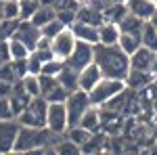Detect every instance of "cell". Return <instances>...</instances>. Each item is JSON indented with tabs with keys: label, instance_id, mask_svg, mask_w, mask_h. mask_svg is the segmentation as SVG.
Segmentation results:
<instances>
[{
	"label": "cell",
	"instance_id": "cell-1",
	"mask_svg": "<svg viewBox=\"0 0 157 155\" xmlns=\"http://www.w3.org/2000/svg\"><path fill=\"white\" fill-rule=\"evenodd\" d=\"M94 63L101 67L103 78L126 80L130 72V55H126L117 44H94Z\"/></svg>",
	"mask_w": 157,
	"mask_h": 155
},
{
	"label": "cell",
	"instance_id": "cell-2",
	"mask_svg": "<svg viewBox=\"0 0 157 155\" xmlns=\"http://www.w3.org/2000/svg\"><path fill=\"white\" fill-rule=\"evenodd\" d=\"M57 134L48 128H34V126H21L17 132V141L13 147V153H40L50 149V143Z\"/></svg>",
	"mask_w": 157,
	"mask_h": 155
},
{
	"label": "cell",
	"instance_id": "cell-3",
	"mask_svg": "<svg viewBox=\"0 0 157 155\" xmlns=\"http://www.w3.org/2000/svg\"><path fill=\"white\" fill-rule=\"evenodd\" d=\"M46 111H48V101L44 96H32L27 107L17 115V122L21 126L46 128Z\"/></svg>",
	"mask_w": 157,
	"mask_h": 155
},
{
	"label": "cell",
	"instance_id": "cell-4",
	"mask_svg": "<svg viewBox=\"0 0 157 155\" xmlns=\"http://www.w3.org/2000/svg\"><path fill=\"white\" fill-rule=\"evenodd\" d=\"M128 86H126V82L124 80H113V78H103L101 82L88 92V96H90V103L92 105H97V107H101V105H105L109 99H113L115 95H120V92H124Z\"/></svg>",
	"mask_w": 157,
	"mask_h": 155
},
{
	"label": "cell",
	"instance_id": "cell-5",
	"mask_svg": "<svg viewBox=\"0 0 157 155\" xmlns=\"http://www.w3.org/2000/svg\"><path fill=\"white\" fill-rule=\"evenodd\" d=\"M92 103H90V96L86 90L82 88H78V90H73L67 95L65 99V107H67V118H69V126H75L80 118L84 115V111L90 107Z\"/></svg>",
	"mask_w": 157,
	"mask_h": 155
},
{
	"label": "cell",
	"instance_id": "cell-6",
	"mask_svg": "<svg viewBox=\"0 0 157 155\" xmlns=\"http://www.w3.org/2000/svg\"><path fill=\"white\" fill-rule=\"evenodd\" d=\"M90 63H94V44H88V42L78 40L73 50H71V55L65 59V65H69L75 72H82L86 65H90Z\"/></svg>",
	"mask_w": 157,
	"mask_h": 155
},
{
	"label": "cell",
	"instance_id": "cell-7",
	"mask_svg": "<svg viewBox=\"0 0 157 155\" xmlns=\"http://www.w3.org/2000/svg\"><path fill=\"white\" fill-rule=\"evenodd\" d=\"M46 128L52 134H65L69 128V118H67V107L65 103H48L46 111Z\"/></svg>",
	"mask_w": 157,
	"mask_h": 155
},
{
	"label": "cell",
	"instance_id": "cell-8",
	"mask_svg": "<svg viewBox=\"0 0 157 155\" xmlns=\"http://www.w3.org/2000/svg\"><path fill=\"white\" fill-rule=\"evenodd\" d=\"M67 90L59 84L55 76H42L40 73V96H44L48 103H65Z\"/></svg>",
	"mask_w": 157,
	"mask_h": 155
},
{
	"label": "cell",
	"instance_id": "cell-9",
	"mask_svg": "<svg viewBox=\"0 0 157 155\" xmlns=\"http://www.w3.org/2000/svg\"><path fill=\"white\" fill-rule=\"evenodd\" d=\"M75 42H78V38L73 36L71 27H65V29H61L59 34L50 40V48H52V52H55V57H57V59L65 61L69 55H71Z\"/></svg>",
	"mask_w": 157,
	"mask_h": 155
},
{
	"label": "cell",
	"instance_id": "cell-10",
	"mask_svg": "<svg viewBox=\"0 0 157 155\" xmlns=\"http://www.w3.org/2000/svg\"><path fill=\"white\" fill-rule=\"evenodd\" d=\"M19 128H21V124L17 122V118L0 119V153H13Z\"/></svg>",
	"mask_w": 157,
	"mask_h": 155
},
{
	"label": "cell",
	"instance_id": "cell-11",
	"mask_svg": "<svg viewBox=\"0 0 157 155\" xmlns=\"http://www.w3.org/2000/svg\"><path fill=\"white\" fill-rule=\"evenodd\" d=\"M13 38L21 40L29 50H34V48L38 46V40L42 38V32H40V27L34 25L32 21H21V19H19V25H17V29H15Z\"/></svg>",
	"mask_w": 157,
	"mask_h": 155
},
{
	"label": "cell",
	"instance_id": "cell-12",
	"mask_svg": "<svg viewBox=\"0 0 157 155\" xmlns=\"http://www.w3.org/2000/svg\"><path fill=\"white\" fill-rule=\"evenodd\" d=\"M101 80H103V72H101V67H98L97 63H90V65H86L82 72H78V84L86 92H90Z\"/></svg>",
	"mask_w": 157,
	"mask_h": 155
},
{
	"label": "cell",
	"instance_id": "cell-13",
	"mask_svg": "<svg viewBox=\"0 0 157 155\" xmlns=\"http://www.w3.org/2000/svg\"><path fill=\"white\" fill-rule=\"evenodd\" d=\"M124 4H126L128 13H132V15L145 19V21H149L157 11V6L153 4V0H124Z\"/></svg>",
	"mask_w": 157,
	"mask_h": 155
},
{
	"label": "cell",
	"instance_id": "cell-14",
	"mask_svg": "<svg viewBox=\"0 0 157 155\" xmlns=\"http://www.w3.org/2000/svg\"><path fill=\"white\" fill-rule=\"evenodd\" d=\"M73 36L82 42H88V44H98V25L92 23H84V21H73L71 25Z\"/></svg>",
	"mask_w": 157,
	"mask_h": 155
},
{
	"label": "cell",
	"instance_id": "cell-15",
	"mask_svg": "<svg viewBox=\"0 0 157 155\" xmlns=\"http://www.w3.org/2000/svg\"><path fill=\"white\" fill-rule=\"evenodd\" d=\"M155 78L151 76V72H143V69H132L130 67V72L126 76V86H128V90H143V88H149V84L153 82Z\"/></svg>",
	"mask_w": 157,
	"mask_h": 155
},
{
	"label": "cell",
	"instance_id": "cell-16",
	"mask_svg": "<svg viewBox=\"0 0 157 155\" xmlns=\"http://www.w3.org/2000/svg\"><path fill=\"white\" fill-rule=\"evenodd\" d=\"M157 50H151V48L147 46H140L134 50L132 55H130V67L132 69H143V72H149V67H151V61L155 57Z\"/></svg>",
	"mask_w": 157,
	"mask_h": 155
},
{
	"label": "cell",
	"instance_id": "cell-17",
	"mask_svg": "<svg viewBox=\"0 0 157 155\" xmlns=\"http://www.w3.org/2000/svg\"><path fill=\"white\" fill-rule=\"evenodd\" d=\"M121 36V29L117 23L113 21H103L98 25V44H107V46H113L117 44V40Z\"/></svg>",
	"mask_w": 157,
	"mask_h": 155
},
{
	"label": "cell",
	"instance_id": "cell-18",
	"mask_svg": "<svg viewBox=\"0 0 157 155\" xmlns=\"http://www.w3.org/2000/svg\"><path fill=\"white\" fill-rule=\"evenodd\" d=\"M82 128H86V130L90 132H98L101 128H103V119H101V109L97 107V105H90V107L84 111V115L80 118V122H78Z\"/></svg>",
	"mask_w": 157,
	"mask_h": 155
},
{
	"label": "cell",
	"instance_id": "cell-19",
	"mask_svg": "<svg viewBox=\"0 0 157 155\" xmlns=\"http://www.w3.org/2000/svg\"><path fill=\"white\" fill-rule=\"evenodd\" d=\"M117 25H120L121 34H134V36H140L143 25H145V19L136 17V15H132V13H126L124 19H121Z\"/></svg>",
	"mask_w": 157,
	"mask_h": 155
},
{
	"label": "cell",
	"instance_id": "cell-20",
	"mask_svg": "<svg viewBox=\"0 0 157 155\" xmlns=\"http://www.w3.org/2000/svg\"><path fill=\"white\" fill-rule=\"evenodd\" d=\"M57 80H59V84L67 90V92H73V90H78V88H80V84H78V72L71 69L69 65H65V67L59 72Z\"/></svg>",
	"mask_w": 157,
	"mask_h": 155
},
{
	"label": "cell",
	"instance_id": "cell-21",
	"mask_svg": "<svg viewBox=\"0 0 157 155\" xmlns=\"http://www.w3.org/2000/svg\"><path fill=\"white\" fill-rule=\"evenodd\" d=\"M128 13L124 2H113V4H105L103 6V21H113V23H120L124 19V15Z\"/></svg>",
	"mask_w": 157,
	"mask_h": 155
},
{
	"label": "cell",
	"instance_id": "cell-22",
	"mask_svg": "<svg viewBox=\"0 0 157 155\" xmlns=\"http://www.w3.org/2000/svg\"><path fill=\"white\" fill-rule=\"evenodd\" d=\"M50 151L61 153V155H78V153H82V149L73 143V141H69L67 136L63 138V134L57 136V143H55V145H50Z\"/></svg>",
	"mask_w": 157,
	"mask_h": 155
},
{
	"label": "cell",
	"instance_id": "cell-23",
	"mask_svg": "<svg viewBox=\"0 0 157 155\" xmlns=\"http://www.w3.org/2000/svg\"><path fill=\"white\" fill-rule=\"evenodd\" d=\"M92 134H94V132H90V130H86V128H82L80 124L69 126V128H67V132H65V136H67L69 141H73V143L78 145L80 149H82V145L88 143V138H90Z\"/></svg>",
	"mask_w": 157,
	"mask_h": 155
},
{
	"label": "cell",
	"instance_id": "cell-24",
	"mask_svg": "<svg viewBox=\"0 0 157 155\" xmlns=\"http://www.w3.org/2000/svg\"><path fill=\"white\" fill-rule=\"evenodd\" d=\"M107 141H109V136L101 134V132H94L88 138V143L82 145V153H98V151L107 149Z\"/></svg>",
	"mask_w": 157,
	"mask_h": 155
},
{
	"label": "cell",
	"instance_id": "cell-25",
	"mask_svg": "<svg viewBox=\"0 0 157 155\" xmlns=\"http://www.w3.org/2000/svg\"><path fill=\"white\" fill-rule=\"evenodd\" d=\"M55 17H57V9L40 4V6H38V11L34 13V17H32L29 21H32L34 25H38V27H42V25H46L50 19H55Z\"/></svg>",
	"mask_w": 157,
	"mask_h": 155
},
{
	"label": "cell",
	"instance_id": "cell-26",
	"mask_svg": "<svg viewBox=\"0 0 157 155\" xmlns=\"http://www.w3.org/2000/svg\"><path fill=\"white\" fill-rule=\"evenodd\" d=\"M140 42H143V46L151 48V50H157V29L151 21H145V25H143Z\"/></svg>",
	"mask_w": 157,
	"mask_h": 155
},
{
	"label": "cell",
	"instance_id": "cell-27",
	"mask_svg": "<svg viewBox=\"0 0 157 155\" xmlns=\"http://www.w3.org/2000/svg\"><path fill=\"white\" fill-rule=\"evenodd\" d=\"M29 52H32V50L25 46L21 40H17V38H9V55H11V61L27 59Z\"/></svg>",
	"mask_w": 157,
	"mask_h": 155
},
{
	"label": "cell",
	"instance_id": "cell-28",
	"mask_svg": "<svg viewBox=\"0 0 157 155\" xmlns=\"http://www.w3.org/2000/svg\"><path fill=\"white\" fill-rule=\"evenodd\" d=\"M140 44H143V42H140V36H134V34H121L120 40H117V46H120L126 55H132Z\"/></svg>",
	"mask_w": 157,
	"mask_h": 155
},
{
	"label": "cell",
	"instance_id": "cell-29",
	"mask_svg": "<svg viewBox=\"0 0 157 155\" xmlns=\"http://www.w3.org/2000/svg\"><path fill=\"white\" fill-rule=\"evenodd\" d=\"M21 84H23V90L29 96H40V76L25 73L23 78H21Z\"/></svg>",
	"mask_w": 157,
	"mask_h": 155
},
{
	"label": "cell",
	"instance_id": "cell-30",
	"mask_svg": "<svg viewBox=\"0 0 157 155\" xmlns=\"http://www.w3.org/2000/svg\"><path fill=\"white\" fill-rule=\"evenodd\" d=\"M38 6H40L38 0H19V19L29 21L34 17V13L38 11Z\"/></svg>",
	"mask_w": 157,
	"mask_h": 155
},
{
	"label": "cell",
	"instance_id": "cell-31",
	"mask_svg": "<svg viewBox=\"0 0 157 155\" xmlns=\"http://www.w3.org/2000/svg\"><path fill=\"white\" fill-rule=\"evenodd\" d=\"M65 27H67V25L63 23L61 19H57V17H55V19H50V21H48L46 25H42V27H40V32H42V36H44V38L52 40V38L57 36L61 29H65Z\"/></svg>",
	"mask_w": 157,
	"mask_h": 155
},
{
	"label": "cell",
	"instance_id": "cell-32",
	"mask_svg": "<svg viewBox=\"0 0 157 155\" xmlns=\"http://www.w3.org/2000/svg\"><path fill=\"white\" fill-rule=\"evenodd\" d=\"M0 17L2 19H19V0H2Z\"/></svg>",
	"mask_w": 157,
	"mask_h": 155
},
{
	"label": "cell",
	"instance_id": "cell-33",
	"mask_svg": "<svg viewBox=\"0 0 157 155\" xmlns=\"http://www.w3.org/2000/svg\"><path fill=\"white\" fill-rule=\"evenodd\" d=\"M63 67H65V61L63 59H57V57H55V59H50V61H46V63H44V65H42V76H55V78H57V76H59V72L61 69H63Z\"/></svg>",
	"mask_w": 157,
	"mask_h": 155
},
{
	"label": "cell",
	"instance_id": "cell-34",
	"mask_svg": "<svg viewBox=\"0 0 157 155\" xmlns=\"http://www.w3.org/2000/svg\"><path fill=\"white\" fill-rule=\"evenodd\" d=\"M0 80H4V82H17V80H19L13 61H4V63L0 65Z\"/></svg>",
	"mask_w": 157,
	"mask_h": 155
},
{
	"label": "cell",
	"instance_id": "cell-35",
	"mask_svg": "<svg viewBox=\"0 0 157 155\" xmlns=\"http://www.w3.org/2000/svg\"><path fill=\"white\" fill-rule=\"evenodd\" d=\"M75 15H78V11H73V9H65V6H59V9H57V19H61L67 27H71V25H73Z\"/></svg>",
	"mask_w": 157,
	"mask_h": 155
},
{
	"label": "cell",
	"instance_id": "cell-36",
	"mask_svg": "<svg viewBox=\"0 0 157 155\" xmlns=\"http://www.w3.org/2000/svg\"><path fill=\"white\" fill-rule=\"evenodd\" d=\"M27 72L29 73H36V76H40V72H42V61L36 57V52L32 50L29 52V57H27Z\"/></svg>",
	"mask_w": 157,
	"mask_h": 155
},
{
	"label": "cell",
	"instance_id": "cell-37",
	"mask_svg": "<svg viewBox=\"0 0 157 155\" xmlns=\"http://www.w3.org/2000/svg\"><path fill=\"white\" fill-rule=\"evenodd\" d=\"M11 118H15V115H13L9 99L6 96H0V119H11Z\"/></svg>",
	"mask_w": 157,
	"mask_h": 155
},
{
	"label": "cell",
	"instance_id": "cell-38",
	"mask_svg": "<svg viewBox=\"0 0 157 155\" xmlns=\"http://www.w3.org/2000/svg\"><path fill=\"white\" fill-rule=\"evenodd\" d=\"M13 84L15 82H4V80H0V96H11V92H13Z\"/></svg>",
	"mask_w": 157,
	"mask_h": 155
},
{
	"label": "cell",
	"instance_id": "cell-39",
	"mask_svg": "<svg viewBox=\"0 0 157 155\" xmlns=\"http://www.w3.org/2000/svg\"><path fill=\"white\" fill-rule=\"evenodd\" d=\"M40 4H44V6H52V9H59L61 6V0H38Z\"/></svg>",
	"mask_w": 157,
	"mask_h": 155
},
{
	"label": "cell",
	"instance_id": "cell-40",
	"mask_svg": "<svg viewBox=\"0 0 157 155\" xmlns=\"http://www.w3.org/2000/svg\"><path fill=\"white\" fill-rule=\"evenodd\" d=\"M149 72H151V76H153V78H157V52H155V57H153V61H151Z\"/></svg>",
	"mask_w": 157,
	"mask_h": 155
},
{
	"label": "cell",
	"instance_id": "cell-41",
	"mask_svg": "<svg viewBox=\"0 0 157 155\" xmlns=\"http://www.w3.org/2000/svg\"><path fill=\"white\" fill-rule=\"evenodd\" d=\"M149 21H151V23L155 25V29H157V11H155V15H153V17H151V19H149Z\"/></svg>",
	"mask_w": 157,
	"mask_h": 155
},
{
	"label": "cell",
	"instance_id": "cell-42",
	"mask_svg": "<svg viewBox=\"0 0 157 155\" xmlns=\"http://www.w3.org/2000/svg\"><path fill=\"white\" fill-rule=\"evenodd\" d=\"M153 151H155V153H157V143H155V145H153Z\"/></svg>",
	"mask_w": 157,
	"mask_h": 155
},
{
	"label": "cell",
	"instance_id": "cell-43",
	"mask_svg": "<svg viewBox=\"0 0 157 155\" xmlns=\"http://www.w3.org/2000/svg\"><path fill=\"white\" fill-rule=\"evenodd\" d=\"M153 4H155V6H157V0H153Z\"/></svg>",
	"mask_w": 157,
	"mask_h": 155
}]
</instances>
